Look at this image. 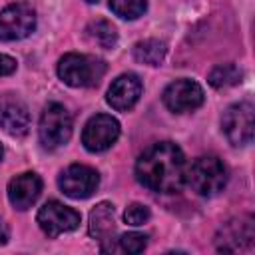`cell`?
Here are the masks:
<instances>
[{"instance_id":"cell-17","label":"cell","mask_w":255,"mask_h":255,"mask_svg":"<svg viewBox=\"0 0 255 255\" xmlns=\"http://www.w3.org/2000/svg\"><path fill=\"white\" fill-rule=\"evenodd\" d=\"M167 54V46L159 40H141L133 46V58L145 66H159Z\"/></svg>"},{"instance_id":"cell-16","label":"cell","mask_w":255,"mask_h":255,"mask_svg":"<svg viewBox=\"0 0 255 255\" xmlns=\"http://www.w3.org/2000/svg\"><path fill=\"white\" fill-rule=\"evenodd\" d=\"M86 34H88V38L96 46H100L104 50H112L118 44V30L108 20H94V22H90L88 28H86Z\"/></svg>"},{"instance_id":"cell-23","label":"cell","mask_w":255,"mask_h":255,"mask_svg":"<svg viewBox=\"0 0 255 255\" xmlns=\"http://www.w3.org/2000/svg\"><path fill=\"white\" fill-rule=\"evenodd\" d=\"M8 241V227H6V223L0 219V245H4Z\"/></svg>"},{"instance_id":"cell-14","label":"cell","mask_w":255,"mask_h":255,"mask_svg":"<svg viewBox=\"0 0 255 255\" xmlns=\"http://www.w3.org/2000/svg\"><path fill=\"white\" fill-rule=\"evenodd\" d=\"M0 129L12 137H24L30 129V114L20 102H2L0 104Z\"/></svg>"},{"instance_id":"cell-20","label":"cell","mask_w":255,"mask_h":255,"mask_svg":"<svg viewBox=\"0 0 255 255\" xmlns=\"http://www.w3.org/2000/svg\"><path fill=\"white\" fill-rule=\"evenodd\" d=\"M145 245H147V235L137 233V231H129L120 237V249L126 253H141Z\"/></svg>"},{"instance_id":"cell-12","label":"cell","mask_w":255,"mask_h":255,"mask_svg":"<svg viewBox=\"0 0 255 255\" xmlns=\"http://www.w3.org/2000/svg\"><path fill=\"white\" fill-rule=\"evenodd\" d=\"M139 96H141V80L135 74H122L108 88L106 102L114 110L126 112V110H131L137 104Z\"/></svg>"},{"instance_id":"cell-21","label":"cell","mask_w":255,"mask_h":255,"mask_svg":"<svg viewBox=\"0 0 255 255\" xmlns=\"http://www.w3.org/2000/svg\"><path fill=\"white\" fill-rule=\"evenodd\" d=\"M149 209L143 205V203H131V205H128V209L124 211V221L128 223V225H143L147 219H149Z\"/></svg>"},{"instance_id":"cell-19","label":"cell","mask_w":255,"mask_h":255,"mask_svg":"<svg viewBox=\"0 0 255 255\" xmlns=\"http://www.w3.org/2000/svg\"><path fill=\"white\" fill-rule=\"evenodd\" d=\"M110 8L116 16L124 20H135L145 12L147 2L145 0H110Z\"/></svg>"},{"instance_id":"cell-2","label":"cell","mask_w":255,"mask_h":255,"mask_svg":"<svg viewBox=\"0 0 255 255\" xmlns=\"http://www.w3.org/2000/svg\"><path fill=\"white\" fill-rule=\"evenodd\" d=\"M185 183L203 197L217 195L227 183V167L215 155H201L185 171Z\"/></svg>"},{"instance_id":"cell-22","label":"cell","mask_w":255,"mask_h":255,"mask_svg":"<svg viewBox=\"0 0 255 255\" xmlns=\"http://www.w3.org/2000/svg\"><path fill=\"white\" fill-rule=\"evenodd\" d=\"M12 72H16V60L6 54H0V76H8Z\"/></svg>"},{"instance_id":"cell-4","label":"cell","mask_w":255,"mask_h":255,"mask_svg":"<svg viewBox=\"0 0 255 255\" xmlns=\"http://www.w3.org/2000/svg\"><path fill=\"white\" fill-rule=\"evenodd\" d=\"M40 141L48 149H56L64 145L72 137V116L62 104H48L40 118Z\"/></svg>"},{"instance_id":"cell-13","label":"cell","mask_w":255,"mask_h":255,"mask_svg":"<svg viewBox=\"0 0 255 255\" xmlns=\"http://www.w3.org/2000/svg\"><path fill=\"white\" fill-rule=\"evenodd\" d=\"M40 191H42V179L32 171L20 173L8 183V199L20 211L32 207L40 197Z\"/></svg>"},{"instance_id":"cell-11","label":"cell","mask_w":255,"mask_h":255,"mask_svg":"<svg viewBox=\"0 0 255 255\" xmlns=\"http://www.w3.org/2000/svg\"><path fill=\"white\" fill-rule=\"evenodd\" d=\"M255 239V229H253V219L251 217H239L227 221L215 239L217 251L223 253H237L243 249H251Z\"/></svg>"},{"instance_id":"cell-1","label":"cell","mask_w":255,"mask_h":255,"mask_svg":"<svg viewBox=\"0 0 255 255\" xmlns=\"http://www.w3.org/2000/svg\"><path fill=\"white\" fill-rule=\"evenodd\" d=\"M187 161L179 145L159 141L149 145L135 161V177L141 185L159 193H175L185 183Z\"/></svg>"},{"instance_id":"cell-3","label":"cell","mask_w":255,"mask_h":255,"mask_svg":"<svg viewBox=\"0 0 255 255\" xmlns=\"http://www.w3.org/2000/svg\"><path fill=\"white\" fill-rule=\"evenodd\" d=\"M106 72L102 60L86 54H66L58 62V76L64 84L72 88H92L96 86Z\"/></svg>"},{"instance_id":"cell-6","label":"cell","mask_w":255,"mask_h":255,"mask_svg":"<svg viewBox=\"0 0 255 255\" xmlns=\"http://www.w3.org/2000/svg\"><path fill=\"white\" fill-rule=\"evenodd\" d=\"M36 28V12L26 2H14L0 12V40L14 42L30 36Z\"/></svg>"},{"instance_id":"cell-9","label":"cell","mask_w":255,"mask_h":255,"mask_svg":"<svg viewBox=\"0 0 255 255\" xmlns=\"http://www.w3.org/2000/svg\"><path fill=\"white\" fill-rule=\"evenodd\" d=\"M58 185H60L64 195H68L72 199H86V197H90L98 189L100 175H98L96 169H92L88 165L74 163V165L66 167L60 173Z\"/></svg>"},{"instance_id":"cell-24","label":"cell","mask_w":255,"mask_h":255,"mask_svg":"<svg viewBox=\"0 0 255 255\" xmlns=\"http://www.w3.org/2000/svg\"><path fill=\"white\" fill-rule=\"evenodd\" d=\"M84 2H88V4H96L98 0H84Z\"/></svg>"},{"instance_id":"cell-15","label":"cell","mask_w":255,"mask_h":255,"mask_svg":"<svg viewBox=\"0 0 255 255\" xmlns=\"http://www.w3.org/2000/svg\"><path fill=\"white\" fill-rule=\"evenodd\" d=\"M116 233V211L108 201L98 203L90 213V235L98 241H112Z\"/></svg>"},{"instance_id":"cell-8","label":"cell","mask_w":255,"mask_h":255,"mask_svg":"<svg viewBox=\"0 0 255 255\" xmlns=\"http://www.w3.org/2000/svg\"><path fill=\"white\" fill-rule=\"evenodd\" d=\"M38 225L48 237H58L62 233L74 231L80 225V213L56 199L46 201L38 211Z\"/></svg>"},{"instance_id":"cell-18","label":"cell","mask_w":255,"mask_h":255,"mask_svg":"<svg viewBox=\"0 0 255 255\" xmlns=\"http://www.w3.org/2000/svg\"><path fill=\"white\" fill-rule=\"evenodd\" d=\"M243 78V72L235 66V64H219L215 66L211 72H209V84L217 90H223V88H231L235 84H239Z\"/></svg>"},{"instance_id":"cell-10","label":"cell","mask_w":255,"mask_h":255,"mask_svg":"<svg viewBox=\"0 0 255 255\" xmlns=\"http://www.w3.org/2000/svg\"><path fill=\"white\" fill-rule=\"evenodd\" d=\"M161 100H163L167 110H171L175 114H185V112L197 110L203 104L205 96H203V88L197 82L181 78V80L171 82L163 90Z\"/></svg>"},{"instance_id":"cell-25","label":"cell","mask_w":255,"mask_h":255,"mask_svg":"<svg viewBox=\"0 0 255 255\" xmlns=\"http://www.w3.org/2000/svg\"><path fill=\"white\" fill-rule=\"evenodd\" d=\"M2 153H4V149H2V145H0V161H2Z\"/></svg>"},{"instance_id":"cell-7","label":"cell","mask_w":255,"mask_h":255,"mask_svg":"<svg viewBox=\"0 0 255 255\" xmlns=\"http://www.w3.org/2000/svg\"><path fill=\"white\" fill-rule=\"evenodd\" d=\"M120 137V122L108 114H96L92 116L82 131V143L88 151L98 153L106 151L116 143Z\"/></svg>"},{"instance_id":"cell-5","label":"cell","mask_w":255,"mask_h":255,"mask_svg":"<svg viewBox=\"0 0 255 255\" xmlns=\"http://www.w3.org/2000/svg\"><path fill=\"white\" fill-rule=\"evenodd\" d=\"M253 116L255 108L251 102H239L227 108L221 120V128L231 145H247L253 139Z\"/></svg>"}]
</instances>
